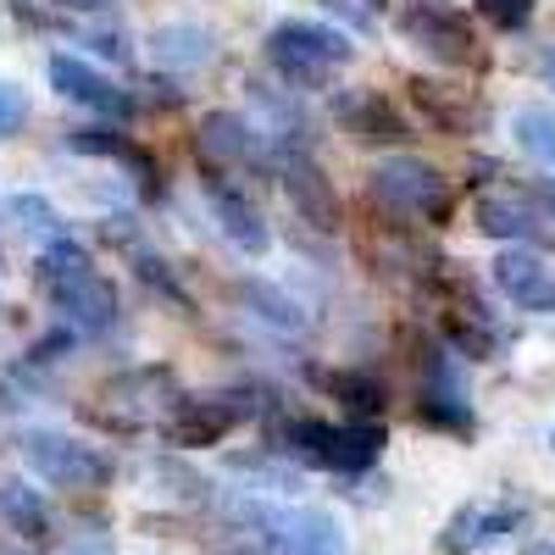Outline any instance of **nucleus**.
<instances>
[{"label":"nucleus","instance_id":"obj_1","mask_svg":"<svg viewBox=\"0 0 555 555\" xmlns=\"http://www.w3.org/2000/svg\"><path fill=\"white\" fill-rule=\"evenodd\" d=\"M34 284L51 300V311L62 317V328H73L78 339H106L117 328V289H112V278L89 261L83 245L62 240L51 250H39Z\"/></svg>","mask_w":555,"mask_h":555},{"label":"nucleus","instance_id":"obj_2","mask_svg":"<svg viewBox=\"0 0 555 555\" xmlns=\"http://www.w3.org/2000/svg\"><path fill=\"white\" fill-rule=\"evenodd\" d=\"M267 62L272 73L295 83V89H322L339 67L356 62L350 34L328 28V23H306V17H284L267 28Z\"/></svg>","mask_w":555,"mask_h":555},{"label":"nucleus","instance_id":"obj_3","mask_svg":"<svg viewBox=\"0 0 555 555\" xmlns=\"http://www.w3.org/2000/svg\"><path fill=\"white\" fill-rule=\"evenodd\" d=\"M366 195H373L389 217L428 222V228H439L450 217V206H455L450 178L434 162H423V156H389V162H378L373 172H366Z\"/></svg>","mask_w":555,"mask_h":555},{"label":"nucleus","instance_id":"obj_4","mask_svg":"<svg viewBox=\"0 0 555 555\" xmlns=\"http://www.w3.org/2000/svg\"><path fill=\"white\" fill-rule=\"evenodd\" d=\"M23 461L56 489H106L112 483V455L89 439H73L62 428H23L17 434Z\"/></svg>","mask_w":555,"mask_h":555},{"label":"nucleus","instance_id":"obj_5","mask_svg":"<svg viewBox=\"0 0 555 555\" xmlns=\"http://www.w3.org/2000/svg\"><path fill=\"white\" fill-rule=\"evenodd\" d=\"M240 517L250 528H261L284 555H350L345 522L311 505H267V500H245Z\"/></svg>","mask_w":555,"mask_h":555},{"label":"nucleus","instance_id":"obj_6","mask_svg":"<svg viewBox=\"0 0 555 555\" xmlns=\"http://www.w3.org/2000/svg\"><path fill=\"white\" fill-rule=\"evenodd\" d=\"M195 156L206 162V172H245V167H267L278 162L267 133L245 117V112H206L201 117V133H195Z\"/></svg>","mask_w":555,"mask_h":555},{"label":"nucleus","instance_id":"obj_7","mask_svg":"<svg viewBox=\"0 0 555 555\" xmlns=\"http://www.w3.org/2000/svg\"><path fill=\"white\" fill-rule=\"evenodd\" d=\"M250 395L240 389H222V395H178V405L167 411V439L178 450H201L217 444L222 434H234L245 416H250Z\"/></svg>","mask_w":555,"mask_h":555},{"label":"nucleus","instance_id":"obj_8","mask_svg":"<svg viewBox=\"0 0 555 555\" xmlns=\"http://www.w3.org/2000/svg\"><path fill=\"white\" fill-rule=\"evenodd\" d=\"M416 423L461 434V439L478 428L473 400H467V378H461V356L444 350V345L428 356V378H423V400H416Z\"/></svg>","mask_w":555,"mask_h":555},{"label":"nucleus","instance_id":"obj_9","mask_svg":"<svg viewBox=\"0 0 555 555\" xmlns=\"http://www.w3.org/2000/svg\"><path fill=\"white\" fill-rule=\"evenodd\" d=\"M44 78H51V89H56L62 101H73V106H83V112H95V117H112V122L133 117V95H128V89H122L112 73L89 67L83 56L56 51L51 62H44Z\"/></svg>","mask_w":555,"mask_h":555},{"label":"nucleus","instance_id":"obj_10","mask_svg":"<svg viewBox=\"0 0 555 555\" xmlns=\"http://www.w3.org/2000/svg\"><path fill=\"white\" fill-rule=\"evenodd\" d=\"M272 167H278V183H284L289 206L300 211V222L334 234V228H339V195H334V178L317 167V156L306 145H289V151H278Z\"/></svg>","mask_w":555,"mask_h":555},{"label":"nucleus","instance_id":"obj_11","mask_svg":"<svg viewBox=\"0 0 555 555\" xmlns=\"http://www.w3.org/2000/svg\"><path fill=\"white\" fill-rule=\"evenodd\" d=\"M101 400L106 405H95V416L112 423V428H145L156 416V405H167V411L178 405L167 366H133V373H122V378H112L101 389Z\"/></svg>","mask_w":555,"mask_h":555},{"label":"nucleus","instance_id":"obj_12","mask_svg":"<svg viewBox=\"0 0 555 555\" xmlns=\"http://www.w3.org/2000/svg\"><path fill=\"white\" fill-rule=\"evenodd\" d=\"M494 289L512 300L517 311H533V317H555V267L533 250V245H505L489 267Z\"/></svg>","mask_w":555,"mask_h":555},{"label":"nucleus","instance_id":"obj_13","mask_svg":"<svg viewBox=\"0 0 555 555\" xmlns=\"http://www.w3.org/2000/svg\"><path fill=\"white\" fill-rule=\"evenodd\" d=\"M473 222H478V234H489V240H500V245H539V240L555 234L550 217H544V206L533 201V190H494V195H478Z\"/></svg>","mask_w":555,"mask_h":555},{"label":"nucleus","instance_id":"obj_14","mask_svg":"<svg viewBox=\"0 0 555 555\" xmlns=\"http://www.w3.org/2000/svg\"><path fill=\"white\" fill-rule=\"evenodd\" d=\"M400 34L416 44V51H428L434 62L444 67H467L478 62V39L467 28L461 12H444V7H405L400 12Z\"/></svg>","mask_w":555,"mask_h":555},{"label":"nucleus","instance_id":"obj_15","mask_svg":"<svg viewBox=\"0 0 555 555\" xmlns=\"http://www.w3.org/2000/svg\"><path fill=\"white\" fill-rule=\"evenodd\" d=\"M206 206H211L217 228L228 234V245H240L245 256H261L272 245V228H267L261 206L245 195V183H234L228 172H206Z\"/></svg>","mask_w":555,"mask_h":555},{"label":"nucleus","instance_id":"obj_16","mask_svg":"<svg viewBox=\"0 0 555 555\" xmlns=\"http://www.w3.org/2000/svg\"><path fill=\"white\" fill-rule=\"evenodd\" d=\"M522 517H528V512H522L517 500H500V505H461V512L444 522V533H439V550H444V555L489 550V544H500L505 533H517Z\"/></svg>","mask_w":555,"mask_h":555},{"label":"nucleus","instance_id":"obj_17","mask_svg":"<svg viewBox=\"0 0 555 555\" xmlns=\"http://www.w3.org/2000/svg\"><path fill=\"white\" fill-rule=\"evenodd\" d=\"M67 151H78V156H101V162H117V167H128L133 178H139V190H162V167L133 145L128 133H112V128H67Z\"/></svg>","mask_w":555,"mask_h":555},{"label":"nucleus","instance_id":"obj_18","mask_svg":"<svg viewBox=\"0 0 555 555\" xmlns=\"http://www.w3.org/2000/svg\"><path fill=\"white\" fill-rule=\"evenodd\" d=\"M151 56L167 73H201V67L217 62V34L201 28V23H162L151 34Z\"/></svg>","mask_w":555,"mask_h":555},{"label":"nucleus","instance_id":"obj_19","mask_svg":"<svg viewBox=\"0 0 555 555\" xmlns=\"http://www.w3.org/2000/svg\"><path fill=\"white\" fill-rule=\"evenodd\" d=\"M339 122H345L350 139H361V145H400V139H411L405 117H400L384 95H373V89L345 95V101H339Z\"/></svg>","mask_w":555,"mask_h":555},{"label":"nucleus","instance_id":"obj_20","mask_svg":"<svg viewBox=\"0 0 555 555\" xmlns=\"http://www.w3.org/2000/svg\"><path fill=\"white\" fill-rule=\"evenodd\" d=\"M384 423H339L334 428V444H328V461L322 467L328 473H345V478H361V473H373L378 467V455H384Z\"/></svg>","mask_w":555,"mask_h":555},{"label":"nucleus","instance_id":"obj_21","mask_svg":"<svg viewBox=\"0 0 555 555\" xmlns=\"http://www.w3.org/2000/svg\"><path fill=\"white\" fill-rule=\"evenodd\" d=\"M0 522H7L12 533H23V539H34V544H44L51 539V505H44L39 489H28L23 478L0 473Z\"/></svg>","mask_w":555,"mask_h":555},{"label":"nucleus","instance_id":"obj_22","mask_svg":"<svg viewBox=\"0 0 555 555\" xmlns=\"http://www.w3.org/2000/svg\"><path fill=\"white\" fill-rule=\"evenodd\" d=\"M405 89L439 133H467V122H478V112L467 106V89H450V83H434V78H411Z\"/></svg>","mask_w":555,"mask_h":555},{"label":"nucleus","instance_id":"obj_23","mask_svg":"<svg viewBox=\"0 0 555 555\" xmlns=\"http://www.w3.org/2000/svg\"><path fill=\"white\" fill-rule=\"evenodd\" d=\"M234 295L245 300V311H256L267 328H278V334H306V311L278 289V284H267V278H240L234 284Z\"/></svg>","mask_w":555,"mask_h":555},{"label":"nucleus","instance_id":"obj_24","mask_svg":"<svg viewBox=\"0 0 555 555\" xmlns=\"http://www.w3.org/2000/svg\"><path fill=\"white\" fill-rule=\"evenodd\" d=\"M328 395L350 411V423H378V411H384V378L373 373V366H345V373L328 378Z\"/></svg>","mask_w":555,"mask_h":555},{"label":"nucleus","instance_id":"obj_25","mask_svg":"<svg viewBox=\"0 0 555 555\" xmlns=\"http://www.w3.org/2000/svg\"><path fill=\"white\" fill-rule=\"evenodd\" d=\"M12 222L23 228V234L39 245V250H51V245H62L67 240V222H62V211L44 201V195H12Z\"/></svg>","mask_w":555,"mask_h":555},{"label":"nucleus","instance_id":"obj_26","mask_svg":"<svg viewBox=\"0 0 555 555\" xmlns=\"http://www.w3.org/2000/svg\"><path fill=\"white\" fill-rule=\"evenodd\" d=\"M512 133L539 167H555V106H522L512 117Z\"/></svg>","mask_w":555,"mask_h":555},{"label":"nucleus","instance_id":"obj_27","mask_svg":"<svg viewBox=\"0 0 555 555\" xmlns=\"http://www.w3.org/2000/svg\"><path fill=\"white\" fill-rule=\"evenodd\" d=\"M478 12L500 28V34H517L533 23V0H478Z\"/></svg>","mask_w":555,"mask_h":555},{"label":"nucleus","instance_id":"obj_28","mask_svg":"<svg viewBox=\"0 0 555 555\" xmlns=\"http://www.w3.org/2000/svg\"><path fill=\"white\" fill-rule=\"evenodd\" d=\"M23 117H28V95H23L17 83L0 78V145H7V139L23 128Z\"/></svg>","mask_w":555,"mask_h":555},{"label":"nucleus","instance_id":"obj_29","mask_svg":"<svg viewBox=\"0 0 555 555\" xmlns=\"http://www.w3.org/2000/svg\"><path fill=\"white\" fill-rule=\"evenodd\" d=\"M133 267H139V278H145V284H156V289H162L167 300H183V295H178V284H172V272H167V261H162V256H151V250H139V245H133Z\"/></svg>","mask_w":555,"mask_h":555},{"label":"nucleus","instance_id":"obj_30","mask_svg":"<svg viewBox=\"0 0 555 555\" xmlns=\"http://www.w3.org/2000/svg\"><path fill=\"white\" fill-rule=\"evenodd\" d=\"M67 555H112V539H106V533H78V539L67 544Z\"/></svg>","mask_w":555,"mask_h":555},{"label":"nucleus","instance_id":"obj_31","mask_svg":"<svg viewBox=\"0 0 555 555\" xmlns=\"http://www.w3.org/2000/svg\"><path fill=\"white\" fill-rule=\"evenodd\" d=\"M322 7H328V12H345L356 28H366V23H373V12H366V7H356V0H322Z\"/></svg>","mask_w":555,"mask_h":555},{"label":"nucleus","instance_id":"obj_32","mask_svg":"<svg viewBox=\"0 0 555 555\" xmlns=\"http://www.w3.org/2000/svg\"><path fill=\"white\" fill-rule=\"evenodd\" d=\"M56 12H106V7H117V0H51Z\"/></svg>","mask_w":555,"mask_h":555},{"label":"nucleus","instance_id":"obj_33","mask_svg":"<svg viewBox=\"0 0 555 555\" xmlns=\"http://www.w3.org/2000/svg\"><path fill=\"white\" fill-rule=\"evenodd\" d=\"M539 78H544V89H555V39L539 51Z\"/></svg>","mask_w":555,"mask_h":555},{"label":"nucleus","instance_id":"obj_34","mask_svg":"<svg viewBox=\"0 0 555 555\" xmlns=\"http://www.w3.org/2000/svg\"><path fill=\"white\" fill-rule=\"evenodd\" d=\"M522 555H555V544H528Z\"/></svg>","mask_w":555,"mask_h":555},{"label":"nucleus","instance_id":"obj_35","mask_svg":"<svg viewBox=\"0 0 555 555\" xmlns=\"http://www.w3.org/2000/svg\"><path fill=\"white\" fill-rule=\"evenodd\" d=\"M378 7H384V0H366V12H378Z\"/></svg>","mask_w":555,"mask_h":555},{"label":"nucleus","instance_id":"obj_36","mask_svg":"<svg viewBox=\"0 0 555 555\" xmlns=\"http://www.w3.org/2000/svg\"><path fill=\"white\" fill-rule=\"evenodd\" d=\"M0 555H23V550H7V544H0Z\"/></svg>","mask_w":555,"mask_h":555},{"label":"nucleus","instance_id":"obj_37","mask_svg":"<svg viewBox=\"0 0 555 555\" xmlns=\"http://www.w3.org/2000/svg\"><path fill=\"white\" fill-rule=\"evenodd\" d=\"M228 555H256V550H228Z\"/></svg>","mask_w":555,"mask_h":555},{"label":"nucleus","instance_id":"obj_38","mask_svg":"<svg viewBox=\"0 0 555 555\" xmlns=\"http://www.w3.org/2000/svg\"><path fill=\"white\" fill-rule=\"evenodd\" d=\"M550 450H555V428H550Z\"/></svg>","mask_w":555,"mask_h":555}]
</instances>
